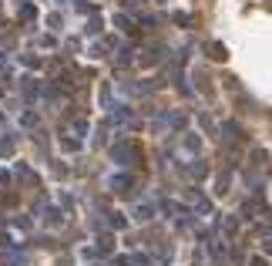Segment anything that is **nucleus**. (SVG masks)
<instances>
[{"mask_svg":"<svg viewBox=\"0 0 272 266\" xmlns=\"http://www.w3.org/2000/svg\"><path fill=\"white\" fill-rule=\"evenodd\" d=\"M266 10H272V0H266Z\"/></svg>","mask_w":272,"mask_h":266,"instance_id":"obj_4","label":"nucleus"},{"mask_svg":"<svg viewBox=\"0 0 272 266\" xmlns=\"http://www.w3.org/2000/svg\"><path fill=\"white\" fill-rule=\"evenodd\" d=\"M209 51H212V57H215V61H225V57H229V54H225V47H222V44H212Z\"/></svg>","mask_w":272,"mask_h":266,"instance_id":"obj_1","label":"nucleus"},{"mask_svg":"<svg viewBox=\"0 0 272 266\" xmlns=\"http://www.w3.org/2000/svg\"><path fill=\"white\" fill-rule=\"evenodd\" d=\"M252 266H269V263H266V260H252Z\"/></svg>","mask_w":272,"mask_h":266,"instance_id":"obj_3","label":"nucleus"},{"mask_svg":"<svg viewBox=\"0 0 272 266\" xmlns=\"http://www.w3.org/2000/svg\"><path fill=\"white\" fill-rule=\"evenodd\" d=\"M262 246H266V253H269V256H272V232H269V236H266V243H262Z\"/></svg>","mask_w":272,"mask_h":266,"instance_id":"obj_2","label":"nucleus"}]
</instances>
